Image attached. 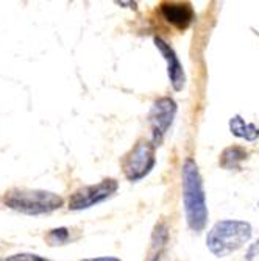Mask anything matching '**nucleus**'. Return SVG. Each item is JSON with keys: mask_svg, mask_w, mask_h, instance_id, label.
I'll use <instances>...</instances> for the list:
<instances>
[{"mask_svg": "<svg viewBox=\"0 0 259 261\" xmlns=\"http://www.w3.org/2000/svg\"><path fill=\"white\" fill-rule=\"evenodd\" d=\"M183 202L187 225L194 231H202L208 221V208L205 200L203 181L194 160L187 158L183 164Z\"/></svg>", "mask_w": 259, "mask_h": 261, "instance_id": "obj_1", "label": "nucleus"}, {"mask_svg": "<svg viewBox=\"0 0 259 261\" xmlns=\"http://www.w3.org/2000/svg\"><path fill=\"white\" fill-rule=\"evenodd\" d=\"M251 236V227L244 221H220L208 233V249L216 256H226L241 249Z\"/></svg>", "mask_w": 259, "mask_h": 261, "instance_id": "obj_2", "label": "nucleus"}, {"mask_svg": "<svg viewBox=\"0 0 259 261\" xmlns=\"http://www.w3.org/2000/svg\"><path fill=\"white\" fill-rule=\"evenodd\" d=\"M4 203L23 215H47L63 206V199L58 194L41 191V189L14 188L5 194Z\"/></svg>", "mask_w": 259, "mask_h": 261, "instance_id": "obj_3", "label": "nucleus"}, {"mask_svg": "<svg viewBox=\"0 0 259 261\" xmlns=\"http://www.w3.org/2000/svg\"><path fill=\"white\" fill-rule=\"evenodd\" d=\"M155 166V144L140 139L136 146L125 155L122 161V169L130 181L144 178Z\"/></svg>", "mask_w": 259, "mask_h": 261, "instance_id": "obj_4", "label": "nucleus"}, {"mask_svg": "<svg viewBox=\"0 0 259 261\" xmlns=\"http://www.w3.org/2000/svg\"><path fill=\"white\" fill-rule=\"evenodd\" d=\"M117 188H119V185H117V181L112 180V178H106V180H103V181H100L97 185L80 188L72 196H70L69 210L80 211V210L91 208L94 205L106 200L108 197H111L117 191Z\"/></svg>", "mask_w": 259, "mask_h": 261, "instance_id": "obj_5", "label": "nucleus"}, {"mask_svg": "<svg viewBox=\"0 0 259 261\" xmlns=\"http://www.w3.org/2000/svg\"><path fill=\"white\" fill-rule=\"evenodd\" d=\"M175 113H177V105L170 97H162L153 103L149 119L153 130V139L158 144L162 141V136L166 135L169 127L172 125Z\"/></svg>", "mask_w": 259, "mask_h": 261, "instance_id": "obj_6", "label": "nucleus"}, {"mask_svg": "<svg viewBox=\"0 0 259 261\" xmlns=\"http://www.w3.org/2000/svg\"><path fill=\"white\" fill-rule=\"evenodd\" d=\"M155 45L158 47V50L161 52L164 60L167 61V72H169V79H170V83H172L174 89L181 91L183 86H184L186 77H184L183 66H181L175 50L166 41H162L161 38H155Z\"/></svg>", "mask_w": 259, "mask_h": 261, "instance_id": "obj_7", "label": "nucleus"}, {"mask_svg": "<svg viewBox=\"0 0 259 261\" xmlns=\"http://www.w3.org/2000/svg\"><path fill=\"white\" fill-rule=\"evenodd\" d=\"M161 14L169 23L177 29H187L194 20V10L189 4L181 2H164L161 4Z\"/></svg>", "mask_w": 259, "mask_h": 261, "instance_id": "obj_8", "label": "nucleus"}, {"mask_svg": "<svg viewBox=\"0 0 259 261\" xmlns=\"http://www.w3.org/2000/svg\"><path fill=\"white\" fill-rule=\"evenodd\" d=\"M229 130L234 136L247 139V141H254L259 138V128L253 124L245 122L241 116H234L229 121Z\"/></svg>", "mask_w": 259, "mask_h": 261, "instance_id": "obj_9", "label": "nucleus"}, {"mask_svg": "<svg viewBox=\"0 0 259 261\" xmlns=\"http://www.w3.org/2000/svg\"><path fill=\"white\" fill-rule=\"evenodd\" d=\"M248 153L245 149L242 147H228L223 150L222 156H220V166L225 169H238L241 163L244 160H247Z\"/></svg>", "mask_w": 259, "mask_h": 261, "instance_id": "obj_10", "label": "nucleus"}, {"mask_svg": "<svg viewBox=\"0 0 259 261\" xmlns=\"http://www.w3.org/2000/svg\"><path fill=\"white\" fill-rule=\"evenodd\" d=\"M69 240V230L61 227V228H55L49 233L47 236V241H49L52 246H58V244H64Z\"/></svg>", "mask_w": 259, "mask_h": 261, "instance_id": "obj_11", "label": "nucleus"}, {"mask_svg": "<svg viewBox=\"0 0 259 261\" xmlns=\"http://www.w3.org/2000/svg\"><path fill=\"white\" fill-rule=\"evenodd\" d=\"M5 261H49V259H45L35 253H16V255L8 256Z\"/></svg>", "mask_w": 259, "mask_h": 261, "instance_id": "obj_12", "label": "nucleus"}, {"mask_svg": "<svg viewBox=\"0 0 259 261\" xmlns=\"http://www.w3.org/2000/svg\"><path fill=\"white\" fill-rule=\"evenodd\" d=\"M254 256H259V241H256L254 244H251V247L247 252V261H251Z\"/></svg>", "mask_w": 259, "mask_h": 261, "instance_id": "obj_13", "label": "nucleus"}, {"mask_svg": "<svg viewBox=\"0 0 259 261\" xmlns=\"http://www.w3.org/2000/svg\"><path fill=\"white\" fill-rule=\"evenodd\" d=\"M81 261H121V259L114 258V256H100V258H88V259H81Z\"/></svg>", "mask_w": 259, "mask_h": 261, "instance_id": "obj_14", "label": "nucleus"}]
</instances>
